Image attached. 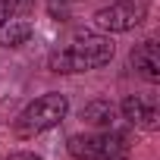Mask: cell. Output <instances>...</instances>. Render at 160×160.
I'll return each mask as SVG.
<instances>
[{"label": "cell", "instance_id": "6da1fadb", "mask_svg": "<svg viewBox=\"0 0 160 160\" xmlns=\"http://www.w3.org/2000/svg\"><path fill=\"white\" fill-rule=\"evenodd\" d=\"M110 60H113V41L110 38L94 35V32H78L66 50L50 57V69L53 72H85V69L107 66Z\"/></svg>", "mask_w": 160, "mask_h": 160}, {"label": "cell", "instance_id": "7a4b0ae2", "mask_svg": "<svg viewBox=\"0 0 160 160\" xmlns=\"http://www.w3.org/2000/svg\"><path fill=\"white\" fill-rule=\"evenodd\" d=\"M66 113H69V101H66V94H60V91H47V94L35 98V101L16 116L13 129H16L19 138H35V135H41V132L60 126V122L66 119Z\"/></svg>", "mask_w": 160, "mask_h": 160}, {"label": "cell", "instance_id": "3957f363", "mask_svg": "<svg viewBox=\"0 0 160 160\" xmlns=\"http://www.w3.org/2000/svg\"><path fill=\"white\" fill-rule=\"evenodd\" d=\"M66 148L78 160H119L126 154L129 141H126V135H119L113 129H101L91 135H72Z\"/></svg>", "mask_w": 160, "mask_h": 160}, {"label": "cell", "instance_id": "277c9868", "mask_svg": "<svg viewBox=\"0 0 160 160\" xmlns=\"http://www.w3.org/2000/svg\"><path fill=\"white\" fill-rule=\"evenodd\" d=\"M141 16H144V10L138 3H132V0H116V3H110V7L94 13V25L101 32L119 35V32H132L141 22Z\"/></svg>", "mask_w": 160, "mask_h": 160}, {"label": "cell", "instance_id": "5b68a950", "mask_svg": "<svg viewBox=\"0 0 160 160\" xmlns=\"http://www.w3.org/2000/svg\"><path fill=\"white\" fill-rule=\"evenodd\" d=\"M122 116H126L132 126L148 129V132H154V129L160 126V107H157L154 98H144V94H129V98L122 101Z\"/></svg>", "mask_w": 160, "mask_h": 160}, {"label": "cell", "instance_id": "8992f818", "mask_svg": "<svg viewBox=\"0 0 160 160\" xmlns=\"http://www.w3.org/2000/svg\"><path fill=\"white\" fill-rule=\"evenodd\" d=\"M132 66L141 78L160 82V47H157V41H141L132 50Z\"/></svg>", "mask_w": 160, "mask_h": 160}, {"label": "cell", "instance_id": "52a82bcc", "mask_svg": "<svg viewBox=\"0 0 160 160\" xmlns=\"http://www.w3.org/2000/svg\"><path fill=\"white\" fill-rule=\"evenodd\" d=\"M113 116H116V107L110 101H91L82 107V119L94 129H110L113 126Z\"/></svg>", "mask_w": 160, "mask_h": 160}, {"label": "cell", "instance_id": "ba28073f", "mask_svg": "<svg viewBox=\"0 0 160 160\" xmlns=\"http://www.w3.org/2000/svg\"><path fill=\"white\" fill-rule=\"evenodd\" d=\"M32 38V25L25 19H7L0 25V44L3 47H19Z\"/></svg>", "mask_w": 160, "mask_h": 160}, {"label": "cell", "instance_id": "9c48e42d", "mask_svg": "<svg viewBox=\"0 0 160 160\" xmlns=\"http://www.w3.org/2000/svg\"><path fill=\"white\" fill-rule=\"evenodd\" d=\"M47 10H50V16H53V19H60V22H63V19L69 16V0H47Z\"/></svg>", "mask_w": 160, "mask_h": 160}, {"label": "cell", "instance_id": "30bf717a", "mask_svg": "<svg viewBox=\"0 0 160 160\" xmlns=\"http://www.w3.org/2000/svg\"><path fill=\"white\" fill-rule=\"evenodd\" d=\"M13 13H16V10H13L10 0H0V25H3L7 19H13Z\"/></svg>", "mask_w": 160, "mask_h": 160}, {"label": "cell", "instance_id": "8fae6325", "mask_svg": "<svg viewBox=\"0 0 160 160\" xmlns=\"http://www.w3.org/2000/svg\"><path fill=\"white\" fill-rule=\"evenodd\" d=\"M7 160H41L38 154H28V151H16V154H10Z\"/></svg>", "mask_w": 160, "mask_h": 160}, {"label": "cell", "instance_id": "7c38bea8", "mask_svg": "<svg viewBox=\"0 0 160 160\" xmlns=\"http://www.w3.org/2000/svg\"><path fill=\"white\" fill-rule=\"evenodd\" d=\"M10 3H13V10H28L32 0H10Z\"/></svg>", "mask_w": 160, "mask_h": 160}]
</instances>
